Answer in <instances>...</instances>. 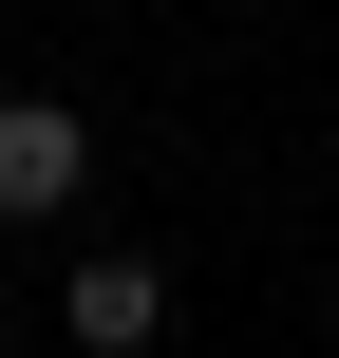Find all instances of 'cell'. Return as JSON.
Returning <instances> with one entry per match:
<instances>
[{
    "label": "cell",
    "instance_id": "obj_1",
    "mask_svg": "<svg viewBox=\"0 0 339 358\" xmlns=\"http://www.w3.org/2000/svg\"><path fill=\"white\" fill-rule=\"evenodd\" d=\"M94 189V113H57V94H0V227H57Z\"/></svg>",
    "mask_w": 339,
    "mask_h": 358
},
{
    "label": "cell",
    "instance_id": "obj_2",
    "mask_svg": "<svg viewBox=\"0 0 339 358\" xmlns=\"http://www.w3.org/2000/svg\"><path fill=\"white\" fill-rule=\"evenodd\" d=\"M57 321H75V358H151L170 340V264H151V245H94V264L57 283Z\"/></svg>",
    "mask_w": 339,
    "mask_h": 358
}]
</instances>
